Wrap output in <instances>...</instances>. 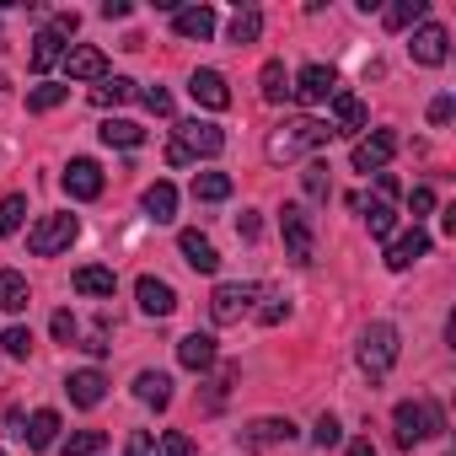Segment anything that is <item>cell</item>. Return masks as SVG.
<instances>
[{"mask_svg": "<svg viewBox=\"0 0 456 456\" xmlns=\"http://www.w3.org/2000/svg\"><path fill=\"white\" fill-rule=\"evenodd\" d=\"M177 253H183V264H188L193 274H215V269H220V253H215V242H209L204 232H183V237H177Z\"/></svg>", "mask_w": 456, "mask_h": 456, "instance_id": "obj_16", "label": "cell"}, {"mask_svg": "<svg viewBox=\"0 0 456 456\" xmlns=\"http://www.w3.org/2000/svg\"><path fill=\"white\" fill-rule=\"evenodd\" d=\"M49 328H54V338H60V344H70V338H76V317H70V312H54V322H49Z\"/></svg>", "mask_w": 456, "mask_h": 456, "instance_id": "obj_47", "label": "cell"}, {"mask_svg": "<svg viewBox=\"0 0 456 456\" xmlns=\"http://www.w3.org/2000/svg\"><path fill=\"white\" fill-rule=\"evenodd\" d=\"M258 86H264V102H285V92H290L285 65H280V60H269V65L258 70Z\"/></svg>", "mask_w": 456, "mask_h": 456, "instance_id": "obj_33", "label": "cell"}, {"mask_svg": "<svg viewBox=\"0 0 456 456\" xmlns=\"http://www.w3.org/2000/svg\"><path fill=\"white\" fill-rule=\"evenodd\" d=\"M161 456H193V440H188L183 429H167V435H161Z\"/></svg>", "mask_w": 456, "mask_h": 456, "instance_id": "obj_42", "label": "cell"}, {"mask_svg": "<svg viewBox=\"0 0 456 456\" xmlns=\"http://www.w3.org/2000/svg\"><path fill=\"white\" fill-rule=\"evenodd\" d=\"M65 97H70V86H54V81H44V86H33V92H28V113H54Z\"/></svg>", "mask_w": 456, "mask_h": 456, "instance_id": "obj_34", "label": "cell"}, {"mask_svg": "<svg viewBox=\"0 0 456 456\" xmlns=\"http://www.w3.org/2000/svg\"><path fill=\"white\" fill-rule=\"evenodd\" d=\"M258 38H264V12H258V6L237 12V17H232V44H258Z\"/></svg>", "mask_w": 456, "mask_h": 456, "instance_id": "obj_32", "label": "cell"}, {"mask_svg": "<svg viewBox=\"0 0 456 456\" xmlns=\"http://www.w3.org/2000/svg\"><path fill=\"white\" fill-rule=\"evenodd\" d=\"M102 445H108V435H102V429H76V435L65 440V456H97Z\"/></svg>", "mask_w": 456, "mask_h": 456, "instance_id": "obj_38", "label": "cell"}, {"mask_svg": "<svg viewBox=\"0 0 456 456\" xmlns=\"http://www.w3.org/2000/svg\"><path fill=\"white\" fill-rule=\"evenodd\" d=\"M258 296H264V290H258ZM253 317H258L264 328H280V322L290 317V301H285V296H264V306H258Z\"/></svg>", "mask_w": 456, "mask_h": 456, "instance_id": "obj_39", "label": "cell"}, {"mask_svg": "<svg viewBox=\"0 0 456 456\" xmlns=\"http://www.w3.org/2000/svg\"><path fill=\"white\" fill-rule=\"evenodd\" d=\"M102 17H108V22H124V17H129V0H102Z\"/></svg>", "mask_w": 456, "mask_h": 456, "instance_id": "obj_51", "label": "cell"}, {"mask_svg": "<svg viewBox=\"0 0 456 456\" xmlns=\"http://www.w3.org/2000/svg\"><path fill=\"white\" fill-rule=\"evenodd\" d=\"M60 60H65V38H60L54 28H44V33L33 38V54H28V65H33V70L44 76V70H54Z\"/></svg>", "mask_w": 456, "mask_h": 456, "instance_id": "obj_23", "label": "cell"}, {"mask_svg": "<svg viewBox=\"0 0 456 456\" xmlns=\"http://www.w3.org/2000/svg\"><path fill=\"white\" fill-rule=\"evenodd\" d=\"M134 397L161 413V408L172 403V376H167V370H140V376H134Z\"/></svg>", "mask_w": 456, "mask_h": 456, "instance_id": "obj_21", "label": "cell"}, {"mask_svg": "<svg viewBox=\"0 0 456 456\" xmlns=\"http://www.w3.org/2000/svg\"><path fill=\"white\" fill-rule=\"evenodd\" d=\"M397 193H403V183H397L392 172H376V199H381V204H392Z\"/></svg>", "mask_w": 456, "mask_h": 456, "instance_id": "obj_46", "label": "cell"}, {"mask_svg": "<svg viewBox=\"0 0 456 456\" xmlns=\"http://www.w3.org/2000/svg\"><path fill=\"white\" fill-rule=\"evenodd\" d=\"M349 456H376V445L370 440H349Z\"/></svg>", "mask_w": 456, "mask_h": 456, "instance_id": "obj_55", "label": "cell"}, {"mask_svg": "<svg viewBox=\"0 0 456 456\" xmlns=\"http://www.w3.org/2000/svg\"><path fill=\"white\" fill-rule=\"evenodd\" d=\"M60 183H65V193H70V199H97V193H102V167H97L92 156H76V161L65 167V177H60Z\"/></svg>", "mask_w": 456, "mask_h": 456, "instance_id": "obj_14", "label": "cell"}, {"mask_svg": "<svg viewBox=\"0 0 456 456\" xmlns=\"http://www.w3.org/2000/svg\"><path fill=\"white\" fill-rule=\"evenodd\" d=\"M365 225H370V237H376V242H392V232H397V209L376 199V204H370V215H365Z\"/></svg>", "mask_w": 456, "mask_h": 456, "instance_id": "obj_37", "label": "cell"}, {"mask_svg": "<svg viewBox=\"0 0 456 456\" xmlns=\"http://www.w3.org/2000/svg\"><path fill=\"white\" fill-rule=\"evenodd\" d=\"M129 97H134V81H129V76H108V81L92 86V102H97V108H124Z\"/></svg>", "mask_w": 456, "mask_h": 456, "instance_id": "obj_28", "label": "cell"}, {"mask_svg": "<svg viewBox=\"0 0 456 456\" xmlns=\"http://www.w3.org/2000/svg\"><path fill=\"white\" fill-rule=\"evenodd\" d=\"M237 237H242V242H253V237H258V215H253V209H242V215H237Z\"/></svg>", "mask_w": 456, "mask_h": 456, "instance_id": "obj_49", "label": "cell"}, {"mask_svg": "<svg viewBox=\"0 0 456 456\" xmlns=\"http://www.w3.org/2000/svg\"><path fill=\"white\" fill-rule=\"evenodd\" d=\"M140 204H145V215H151L156 225H167V220L177 215V188H172V183H151Z\"/></svg>", "mask_w": 456, "mask_h": 456, "instance_id": "obj_25", "label": "cell"}, {"mask_svg": "<svg viewBox=\"0 0 456 456\" xmlns=\"http://www.w3.org/2000/svg\"><path fill=\"white\" fill-rule=\"evenodd\" d=\"M0 456H6V451H0Z\"/></svg>", "mask_w": 456, "mask_h": 456, "instance_id": "obj_56", "label": "cell"}, {"mask_svg": "<svg viewBox=\"0 0 456 456\" xmlns=\"http://www.w3.org/2000/svg\"><path fill=\"white\" fill-rule=\"evenodd\" d=\"M65 76L70 81H108V54L92 44H70L65 49Z\"/></svg>", "mask_w": 456, "mask_h": 456, "instance_id": "obj_13", "label": "cell"}, {"mask_svg": "<svg viewBox=\"0 0 456 456\" xmlns=\"http://www.w3.org/2000/svg\"><path fill=\"white\" fill-rule=\"evenodd\" d=\"M81 349H86V354H108V349H113V344H108V338H102V333H92V338H86V344H81Z\"/></svg>", "mask_w": 456, "mask_h": 456, "instance_id": "obj_54", "label": "cell"}, {"mask_svg": "<svg viewBox=\"0 0 456 456\" xmlns=\"http://www.w3.org/2000/svg\"><path fill=\"white\" fill-rule=\"evenodd\" d=\"M6 429H12V435H28V419H22V408H6Z\"/></svg>", "mask_w": 456, "mask_h": 456, "instance_id": "obj_53", "label": "cell"}, {"mask_svg": "<svg viewBox=\"0 0 456 456\" xmlns=\"http://www.w3.org/2000/svg\"><path fill=\"white\" fill-rule=\"evenodd\" d=\"M215 354H220V349H215V338H209V333H188V338H177V360H183L188 370H209V365H215Z\"/></svg>", "mask_w": 456, "mask_h": 456, "instance_id": "obj_22", "label": "cell"}, {"mask_svg": "<svg viewBox=\"0 0 456 456\" xmlns=\"http://www.w3.org/2000/svg\"><path fill=\"white\" fill-rule=\"evenodd\" d=\"M408 54H413V65H445V54H451V33H445L440 22H419Z\"/></svg>", "mask_w": 456, "mask_h": 456, "instance_id": "obj_10", "label": "cell"}, {"mask_svg": "<svg viewBox=\"0 0 456 456\" xmlns=\"http://www.w3.org/2000/svg\"><path fill=\"white\" fill-rule=\"evenodd\" d=\"M28 280L17 269H0V312H28Z\"/></svg>", "mask_w": 456, "mask_h": 456, "instance_id": "obj_26", "label": "cell"}, {"mask_svg": "<svg viewBox=\"0 0 456 456\" xmlns=\"http://www.w3.org/2000/svg\"><path fill=\"white\" fill-rule=\"evenodd\" d=\"M188 161H193V156H188V151L172 140V145H167V167H188Z\"/></svg>", "mask_w": 456, "mask_h": 456, "instance_id": "obj_52", "label": "cell"}, {"mask_svg": "<svg viewBox=\"0 0 456 456\" xmlns=\"http://www.w3.org/2000/svg\"><path fill=\"white\" fill-rule=\"evenodd\" d=\"M451 113H456L451 97H435V102H429V124H451Z\"/></svg>", "mask_w": 456, "mask_h": 456, "instance_id": "obj_48", "label": "cell"}, {"mask_svg": "<svg viewBox=\"0 0 456 456\" xmlns=\"http://www.w3.org/2000/svg\"><path fill=\"white\" fill-rule=\"evenodd\" d=\"M429 17V0H397V6H387V28L392 33H408Z\"/></svg>", "mask_w": 456, "mask_h": 456, "instance_id": "obj_27", "label": "cell"}, {"mask_svg": "<svg viewBox=\"0 0 456 456\" xmlns=\"http://www.w3.org/2000/svg\"><path fill=\"white\" fill-rule=\"evenodd\" d=\"M392 435H397V445H419L429 435H445V413L429 397L424 403H397L392 408Z\"/></svg>", "mask_w": 456, "mask_h": 456, "instance_id": "obj_3", "label": "cell"}, {"mask_svg": "<svg viewBox=\"0 0 456 456\" xmlns=\"http://www.w3.org/2000/svg\"><path fill=\"white\" fill-rule=\"evenodd\" d=\"M280 237H285V253H290V264H312L317 258V237H312V220H306V209L301 204H285L280 209Z\"/></svg>", "mask_w": 456, "mask_h": 456, "instance_id": "obj_5", "label": "cell"}, {"mask_svg": "<svg viewBox=\"0 0 456 456\" xmlns=\"http://www.w3.org/2000/svg\"><path fill=\"white\" fill-rule=\"evenodd\" d=\"M172 33H177V38H188V44H204V38L215 33V12H209V6H177Z\"/></svg>", "mask_w": 456, "mask_h": 456, "instance_id": "obj_18", "label": "cell"}, {"mask_svg": "<svg viewBox=\"0 0 456 456\" xmlns=\"http://www.w3.org/2000/svg\"><path fill=\"white\" fill-rule=\"evenodd\" d=\"M0 344H6L12 360H28V354H33V333H28V328H6V338H0Z\"/></svg>", "mask_w": 456, "mask_h": 456, "instance_id": "obj_40", "label": "cell"}, {"mask_svg": "<svg viewBox=\"0 0 456 456\" xmlns=\"http://www.w3.org/2000/svg\"><path fill=\"white\" fill-rule=\"evenodd\" d=\"M397 354H403V338H397L392 322H370V328L360 333V370H365L370 381H381V376L397 365Z\"/></svg>", "mask_w": 456, "mask_h": 456, "instance_id": "obj_2", "label": "cell"}, {"mask_svg": "<svg viewBox=\"0 0 456 456\" xmlns=\"http://www.w3.org/2000/svg\"><path fill=\"white\" fill-rule=\"evenodd\" d=\"M333 134H360L365 129V102L354 92H333Z\"/></svg>", "mask_w": 456, "mask_h": 456, "instance_id": "obj_19", "label": "cell"}, {"mask_svg": "<svg viewBox=\"0 0 456 456\" xmlns=\"http://www.w3.org/2000/svg\"><path fill=\"white\" fill-rule=\"evenodd\" d=\"M76 237H81V220H76V215H44L33 232H28V253L54 258V253H65Z\"/></svg>", "mask_w": 456, "mask_h": 456, "instance_id": "obj_4", "label": "cell"}, {"mask_svg": "<svg viewBox=\"0 0 456 456\" xmlns=\"http://www.w3.org/2000/svg\"><path fill=\"white\" fill-rule=\"evenodd\" d=\"M301 183H306V199H333V177H328V161H306V172H301Z\"/></svg>", "mask_w": 456, "mask_h": 456, "instance_id": "obj_35", "label": "cell"}, {"mask_svg": "<svg viewBox=\"0 0 456 456\" xmlns=\"http://www.w3.org/2000/svg\"><path fill=\"white\" fill-rule=\"evenodd\" d=\"M76 28H81V17H76V12H60V17H54V33H60V38H70Z\"/></svg>", "mask_w": 456, "mask_h": 456, "instance_id": "obj_50", "label": "cell"}, {"mask_svg": "<svg viewBox=\"0 0 456 456\" xmlns=\"http://www.w3.org/2000/svg\"><path fill=\"white\" fill-rule=\"evenodd\" d=\"M424 253H429V232H424V225H413V232H403V237L387 242V269L403 274V269H413Z\"/></svg>", "mask_w": 456, "mask_h": 456, "instance_id": "obj_12", "label": "cell"}, {"mask_svg": "<svg viewBox=\"0 0 456 456\" xmlns=\"http://www.w3.org/2000/svg\"><path fill=\"white\" fill-rule=\"evenodd\" d=\"M140 97H145V108H151V113H156V118H167V113H172V97H167V92H161V86H145V92H140Z\"/></svg>", "mask_w": 456, "mask_h": 456, "instance_id": "obj_44", "label": "cell"}, {"mask_svg": "<svg viewBox=\"0 0 456 456\" xmlns=\"http://www.w3.org/2000/svg\"><path fill=\"white\" fill-rule=\"evenodd\" d=\"M65 392H70V403H76V408H97V403H102V392H108V376H102V370H70Z\"/></svg>", "mask_w": 456, "mask_h": 456, "instance_id": "obj_20", "label": "cell"}, {"mask_svg": "<svg viewBox=\"0 0 456 456\" xmlns=\"http://www.w3.org/2000/svg\"><path fill=\"white\" fill-rule=\"evenodd\" d=\"M22 440H28V451H49V445L60 440V413H54V408H38V413L28 419V435H22Z\"/></svg>", "mask_w": 456, "mask_h": 456, "instance_id": "obj_24", "label": "cell"}, {"mask_svg": "<svg viewBox=\"0 0 456 456\" xmlns=\"http://www.w3.org/2000/svg\"><path fill=\"white\" fill-rule=\"evenodd\" d=\"M22 215H28V199H22V193H6V199H0V237H17V232H22Z\"/></svg>", "mask_w": 456, "mask_h": 456, "instance_id": "obj_36", "label": "cell"}, {"mask_svg": "<svg viewBox=\"0 0 456 456\" xmlns=\"http://www.w3.org/2000/svg\"><path fill=\"white\" fill-rule=\"evenodd\" d=\"M397 156V134L392 129H370L365 140H354V172H381Z\"/></svg>", "mask_w": 456, "mask_h": 456, "instance_id": "obj_11", "label": "cell"}, {"mask_svg": "<svg viewBox=\"0 0 456 456\" xmlns=\"http://www.w3.org/2000/svg\"><path fill=\"white\" fill-rule=\"evenodd\" d=\"M177 145H183L188 156H220V151H225V129L209 124V118H183V124H177Z\"/></svg>", "mask_w": 456, "mask_h": 456, "instance_id": "obj_8", "label": "cell"}, {"mask_svg": "<svg viewBox=\"0 0 456 456\" xmlns=\"http://www.w3.org/2000/svg\"><path fill=\"white\" fill-rule=\"evenodd\" d=\"M134 296H140V312H145V317H172V312H177V290H172L167 280H156V274H145V280L134 285Z\"/></svg>", "mask_w": 456, "mask_h": 456, "instance_id": "obj_17", "label": "cell"}, {"mask_svg": "<svg viewBox=\"0 0 456 456\" xmlns=\"http://www.w3.org/2000/svg\"><path fill=\"white\" fill-rule=\"evenodd\" d=\"M113 269H102V264H86V269H76V290L81 296H113Z\"/></svg>", "mask_w": 456, "mask_h": 456, "instance_id": "obj_30", "label": "cell"}, {"mask_svg": "<svg viewBox=\"0 0 456 456\" xmlns=\"http://www.w3.org/2000/svg\"><path fill=\"white\" fill-rule=\"evenodd\" d=\"M253 296H258V285H215V296H209V317L225 328V322H242L248 312H253Z\"/></svg>", "mask_w": 456, "mask_h": 456, "instance_id": "obj_7", "label": "cell"}, {"mask_svg": "<svg viewBox=\"0 0 456 456\" xmlns=\"http://www.w3.org/2000/svg\"><path fill=\"white\" fill-rule=\"evenodd\" d=\"M97 134H102V145H118V151H134V145L145 140V129H140L134 118H108Z\"/></svg>", "mask_w": 456, "mask_h": 456, "instance_id": "obj_29", "label": "cell"}, {"mask_svg": "<svg viewBox=\"0 0 456 456\" xmlns=\"http://www.w3.org/2000/svg\"><path fill=\"white\" fill-rule=\"evenodd\" d=\"M408 209H413V225H419V215L435 209V188H413V193H408Z\"/></svg>", "mask_w": 456, "mask_h": 456, "instance_id": "obj_45", "label": "cell"}, {"mask_svg": "<svg viewBox=\"0 0 456 456\" xmlns=\"http://www.w3.org/2000/svg\"><path fill=\"white\" fill-rule=\"evenodd\" d=\"M188 92H193L199 108H215V113H220V108H232V86H225L220 70H193V76H188Z\"/></svg>", "mask_w": 456, "mask_h": 456, "instance_id": "obj_15", "label": "cell"}, {"mask_svg": "<svg viewBox=\"0 0 456 456\" xmlns=\"http://www.w3.org/2000/svg\"><path fill=\"white\" fill-rule=\"evenodd\" d=\"M312 440H317L322 451H328V445H338V440H344V429H338V419H333V413H322V419H317V429H312Z\"/></svg>", "mask_w": 456, "mask_h": 456, "instance_id": "obj_41", "label": "cell"}, {"mask_svg": "<svg viewBox=\"0 0 456 456\" xmlns=\"http://www.w3.org/2000/svg\"><path fill=\"white\" fill-rule=\"evenodd\" d=\"M296 440V424L290 419H253L237 429V445L242 451H269V445H290Z\"/></svg>", "mask_w": 456, "mask_h": 456, "instance_id": "obj_9", "label": "cell"}, {"mask_svg": "<svg viewBox=\"0 0 456 456\" xmlns=\"http://www.w3.org/2000/svg\"><path fill=\"white\" fill-rule=\"evenodd\" d=\"M124 456H161V451H156V440H151L145 429H134V435L124 440Z\"/></svg>", "mask_w": 456, "mask_h": 456, "instance_id": "obj_43", "label": "cell"}, {"mask_svg": "<svg viewBox=\"0 0 456 456\" xmlns=\"http://www.w3.org/2000/svg\"><path fill=\"white\" fill-rule=\"evenodd\" d=\"M328 140H333L328 118H306V113H296V118H285V124H274V129H269L264 156H269L274 167H290V161H301V156L322 151Z\"/></svg>", "mask_w": 456, "mask_h": 456, "instance_id": "obj_1", "label": "cell"}, {"mask_svg": "<svg viewBox=\"0 0 456 456\" xmlns=\"http://www.w3.org/2000/svg\"><path fill=\"white\" fill-rule=\"evenodd\" d=\"M333 92H338L333 65H301V70H296V81H290V97H296V102H306V108L333 102Z\"/></svg>", "mask_w": 456, "mask_h": 456, "instance_id": "obj_6", "label": "cell"}, {"mask_svg": "<svg viewBox=\"0 0 456 456\" xmlns=\"http://www.w3.org/2000/svg\"><path fill=\"white\" fill-rule=\"evenodd\" d=\"M193 199H199V204L232 199V177H225V172H199V177H193Z\"/></svg>", "mask_w": 456, "mask_h": 456, "instance_id": "obj_31", "label": "cell"}]
</instances>
